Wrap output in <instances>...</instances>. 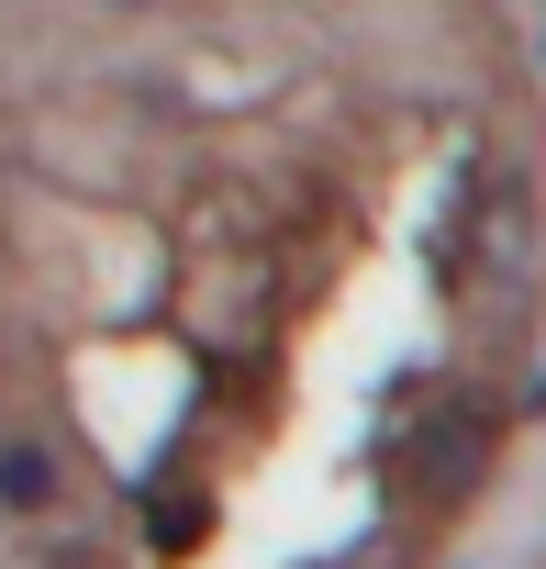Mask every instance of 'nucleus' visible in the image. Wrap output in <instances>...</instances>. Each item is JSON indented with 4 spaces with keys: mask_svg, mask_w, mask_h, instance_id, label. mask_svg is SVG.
Returning <instances> with one entry per match:
<instances>
[{
    "mask_svg": "<svg viewBox=\"0 0 546 569\" xmlns=\"http://www.w3.org/2000/svg\"><path fill=\"white\" fill-rule=\"evenodd\" d=\"M491 436H502V413H491L479 391H446V402H424V425L391 447V469L413 480V502H468L479 469H491Z\"/></svg>",
    "mask_w": 546,
    "mask_h": 569,
    "instance_id": "obj_1",
    "label": "nucleus"
},
{
    "mask_svg": "<svg viewBox=\"0 0 546 569\" xmlns=\"http://www.w3.org/2000/svg\"><path fill=\"white\" fill-rule=\"evenodd\" d=\"M57 502V447L46 436H0V513H46Z\"/></svg>",
    "mask_w": 546,
    "mask_h": 569,
    "instance_id": "obj_2",
    "label": "nucleus"
}]
</instances>
